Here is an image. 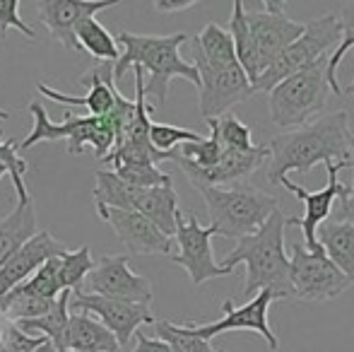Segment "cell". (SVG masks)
<instances>
[{
	"instance_id": "obj_1",
	"label": "cell",
	"mask_w": 354,
	"mask_h": 352,
	"mask_svg": "<svg viewBox=\"0 0 354 352\" xmlns=\"http://www.w3.org/2000/svg\"><path fill=\"white\" fill-rule=\"evenodd\" d=\"M350 111H333L308 121L306 126L280 133L268 142L270 165L268 178L280 183L289 172L308 174L316 165L350 162Z\"/></svg>"
},
{
	"instance_id": "obj_2",
	"label": "cell",
	"mask_w": 354,
	"mask_h": 352,
	"mask_svg": "<svg viewBox=\"0 0 354 352\" xmlns=\"http://www.w3.org/2000/svg\"><path fill=\"white\" fill-rule=\"evenodd\" d=\"M116 41L123 46V51L121 58L113 63V85H118L128 71L140 68L142 73H149L145 80V97H154L157 104H167L169 82L174 77H183L201 87L196 66L181 58V46L188 41V34L149 37V34L121 32Z\"/></svg>"
},
{
	"instance_id": "obj_3",
	"label": "cell",
	"mask_w": 354,
	"mask_h": 352,
	"mask_svg": "<svg viewBox=\"0 0 354 352\" xmlns=\"http://www.w3.org/2000/svg\"><path fill=\"white\" fill-rule=\"evenodd\" d=\"M292 225V217H284L275 210L268 222L251 237H243L236 241L232 254L222 259V268L234 270V266H246V282L243 295L253 297L261 290H270L277 299L292 297L289 285V259L284 254V230Z\"/></svg>"
},
{
	"instance_id": "obj_4",
	"label": "cell",
	"mask_w": 354,
	"mask_h": 352,
	"mask_svg": "<svg viewBox=\"0 0 354 352\" xmlns=\"http://www.w3.org/2000/svg\"><path fill=\"white\" fill-rule=\"evenodd\" d=\"M203 196L210 215V227L217 237L243 239L261 230L268 217L280 210L275 196L251 186V183H232V186H203L196 188Z\"/></svg>"
},
{
	"instance_id": "obj_5",
	"label": "cell",
	"mask_w": 354,
	"mask_h": 352,
	"mask_svg": "<svg viewBox=\"0 0 354 352\" xmlns=\"http://www.w3.org/2000/svg\"><path fill=\"white\" fill-rule=\"evenodd\" d=\"M328 56L289 75L268 92L270 121L277 128H301L328 104Z\"/></svg>"
},
{
	"instance_id": "obj_6",
	"label": "cell",
	"mask_w": 354,
	"mask_h": 352,
	"mask_svg": "<svg viewBox=\"0 0 354 352\" xmlns=\"http://www.w3.org/2000/svg\"><path fill=\"white\" fill-rule=\"evenodd\" d=\"M29 111H32V131H29L27 140L22 142L19 150H29L32 145L39 142H56V140H68V155H82L84 147H94V155L97 160H104L109 152L113 150V142H116V133L109 126L106 118L97 116H75L73 111L66 113V121L53 123L48 118V111L39 102L29 104Z\"/></svg>"
},
{
	"instance_id": "obj_7",
	"label": "cell",
	"mask_w": 354,
	"mask_h": 352,
	"mask_svg": "<svg viewBox=\"0 0 354 352\" xmlns=\"http://www.w3.org/2000/svg\"><path fill=\"white\" fill-rule=\"evenodd\" d=\"M342 39V27L335 12L321 15V17L311 19L304 24V32L297 41H292L287 48L261 73L256 82H253V94L256 92H270L275 85H280L282 80H287L289 75L304 71L311 63H316L318 58L330 56L333 46L340 44Z\"/></svg>"
},
{
	"instance_id": "obj_8",
	"label": "cell",
	"mask_w": 354,
	"mask_h": 352,
	"mask_svg": "<svg viewBox=\"0 0 354 352\" xmlns=\"http://www.w3.org/2000/svg\"><path fill=\"white\" fill-rule=\"evenodd\" d=\"M289 285L292 297L304 302H330L350 290L354 282L337 270L323 249L308 251L304 244H294L289 256Z\"/></svg>"
},
{
	"instance_id": "obj_9",
	"label": "cell",
	"mask_w": 354,
	"mask_h": 352,
	"mask_svg": "<svg viewBox=\"0 0 354 352\" xmlns=\"http://www.w3.org/2000/svg\"><path fill=\"white\" fill-rule=\"evenodd\" d=\"M212 237H217V232L212 227H203L198 222L196 212H181L176 215V239L178 244V254L171 256V261L176 266H181L183 270L191 275L193 285H205L207 280L214 277H224L232 275L234 270L222 268L214 261L212 256Z\"/></svg>"
},
{
	"instance_id": "obj_10",
	"label": "cell",
	"mask_w": 354,
	"mask_h": 352,
	"mask_svg": "<svg viewBox=\"0 0 354 352\" xmlns=\"http://www.w3.org/2000/svg\"><path fill=\"white\" fill-rule=\"evenodd\" d=\"M193 66H196L198 77H201L198 106H201L205 121L219 118L232 106L253 97V87L239 63H234V66H210L198 53H193Z\"/></svg>"
},
{
	"instance_id": "obj_11",
	"label": "cell",
	"mask_w": 354,
	"mask_h": 352,
	"mask_svg": "<svg viewBox=\"0 0 354 352\" xmlns=\"http://www.w3.org/2000/svg\"><path fill=\"white\" fill-rule=\"evenodd\" d=\"M243 12H246L248 32H251V39L256 44L263 71L280 56L289 44L297 41L304 32V24L294 22L284 12V5L277 3V0H266V3H258L253 8L243 5Z\"/></svg>"
},
{
	"instance_id": "obj_12",
	"label": "cell",
	"mask_w": 354,
	"mask_h": 352,
	"mask_svg": "<svg viewBox=\"0 0 354 352\" xmlns=\"http://www.w3.org/2000/svg\"><path fill=\"white\" fill-rule=\"evenodd\" d=\"M71 311H82V314L97 316V321L106 331H111L113 338L121 348L131 343V338L138 333L142 324H154V316L149 314L147 304H136V302H118L106 299V297L89 295V292H71Z\"/></svg>"
},
{
	"instance_id": "obj_13",
	"label": "cell",
	"mask_w": 354,
	"mask_h": 352,
	"mask_svg": "<svg viewBox=\"0 0 354 352\" xmlns=\"http://www.w3.org/2000/svg\"><path fill=\"white\" fill-rule=\"evenodd\" d=\"M89 295L106 297V299L118 302H136V304H147L152 302V285L147 277L138 275L128 266V256L109 254L94 261L92 272L87 275Z\"/></svg>"
},
{
	"instance_id": "obj_14",
	"label": "cell",
	"mask_w": 354,
	"mask_h": 352,
	"mask_svg": "<svg viewBox=\"0 0 354 352\" xmlns=\"http://www.w3.org/2000/svg\"><path fill=\"white\" fill-rule=\"evenodd\" d=\"M275 302V295L270 290H261L258 295L251 297V302L243 306H234L232 299L222 302V311L224 316L219 321L212 324H201V326H191L193 333L203 340H212L219 333H232V331H253V333L263 335L268 343L270 352H275L280 348V340L272 333L270 324H268V309Z\"/></svg>"
},
{
	"instance_id": "obj_15",
	"label": "cell",
	"mask_w": 354,
	"mask_h": 352,
	"mask_svg": "<svg viewBox=\"0 0 354 352\" xmlns=\"http://www.w3.org/2000/svg\"><path fill=\"white\" fill-rule=\"evenodd\" d=\"M340 169H350V162H326V172H328V186L321 191H306V186H299L292 178H284L280 186L287 188L292 196H297L304 203V220L292 217V225H299L304 232V246L308 251H321V244L316 241V230L323 225L326 220H330L333 215V203L335 198H340V193L345 191V183L337 178Z\"/></svg>"
},
{
	"instance_id": "obj_16",
	"label": "cell",
	"mask_w": 354,
	"mask_h": 352,
	"mask_svg": "<svg viewBox=\"0 0 354 352\" xmlns=\"http://www.w3.org/2000/svg\"><path fill=\"white\" fill-rule=\"evenodd\" d=\"M97 215L116 232L118 241L131 256H169L174 239L157 230L145 215L136 210H116V207L97 205Z\"/></svg>"
},
{
	"instance_id": "obj_17",
	"label": "cell",
	"mask_w": 354,
	"mask_h": 352,
	"mask_svg": "<svg viewBox=\"0 0 354 352\" xmlns=\"http://www.w3.org/2000/svg\"><path fill=\"white\" fill-rule=\"evenodd\" d=\"M224 150V147H222ZM270 157L268 145H256L248 152H236V150H224L219 162L212 169H196L193 165L183 162L176 152L171 150V162H176L181 167V172L186 174L188 181L193 183V188L203 186H232V183H241L243 178L256 174L266 160Z\"/></svg>"
},
{
	"instance_id": "obj_18",
	"label": "cell",
	"mask_w": 354,
	"mask_h": 352,
	"mask_svg": "<svg viewBox=\"0 0 354 352\" xmlns=\"http://www.w3.org/2000/svg\"><path fill=\"white\" fill-rule=\"evenodd\" d=\"M116 5V0H41L37 3L39 19L46 24L53 41H58L68 51H80L75 27L82 19L94 17L102 10Z\"/></svg>"
},
{
	"instance_id": "obj_19",
	"label": "cell",
	"mask_w": 354,
	"mask_h": 352,
	"mask_svg": "<svg viewBox=\"0 0 354 352\" xmlns=\"http://www.w3.org/2000/svg\"><path fill=\"white\" fill-rule=\"evenodd\" d=\"M66 246L46 230H39L27 244H22L3 266H0V297L8 295L12 287L22 285L24 280L34 275L46 261L61 259L66 254Z\"/></svg>"
},
{
	"instance_id": "obj_20",
	"label": "cell",
	"mask_w": 354,
	"mask_h": 352,
	"mask_svg": "<svg viewBox=\"0 0 354 352\" xmlns=\"http://www.w3.org/2000/svg\"><path fill=\"white\" fill-rule=\"evenodd\" d=\"M82 85L89 87L87 94L82 97H73V94H63L58 89L39 82L37 89L44 97L53 99L58 104H66V106H84L89 111V116H106L113 109V99H116V85H113V63H102V66L92 68L87 77H82Z\"/></svg>"
},
{
	"instance_id": "obj_21",
	"label": "cell",
	"mask_w": 354,
	"mask_h": 352,
	"mask_svg": "<svg viewBox=\"0 0 354 352\" xmlns=\"http://www.w3.org/2000/svg\"><path fill=\"white\" fill-rule=\"evenodd\" d=\"M68 352H121V345L94 316L82 311H71L66 328Z\"/></svg>"
},
{
	"instance_id": "obj_22",
	"label": "cell",
	"mask_w": 354,
	"mask_h": 352,
	"mask_svg": "<svg viewBox=\"0 0 354 352\" xmlns=\"http://www.w3.org/2000/svg\"><path fill=\"white\" fill-rule=\"evenodd\" d=\"M178 196L174 191V183L167 186L142 188L136 203V212L147 217L162 234L171 237L176 234V215H178Z\"/></svg>"
},
{
	"instance_id": "obj_23",
	"label": "cell",
	"mask_w": 354,
	"mask_h": 352,
	"mask_svg": "<svg viewBox=\"0 0 354 352\" xmlns=\"http://www.w3.org/2000/svg\"><path fill=\"white\" fill-rule=\"evenodd\" d=\"M316 241L323 254L337 266V270L354 282V225L352 222L326 220L316 230Z\"/></svg>"
},
{
	"instance_id": "obj_24",
	"label": "cell",
	"mask_w": 354,
	"mask_h": 352,
	"mask_svg": "<svg viewBox=\"0 0 354 352\" xmlns=\"http://www.w3.org/2000/svg\"><path fill=\"white\" fill-rule=\"evenodd\" d=\"M37 232H39V225H37L34 201L32 198H29L27 203L17 201L12 212L0 220V266H3L19 246L27 244Z\"/></svg>"
},
{
	"instance_id": "obj_25",
	"label": "cell",
	"mask_w": 354,
	"mask_h": 352,
	"mask_svg": "<svg viewBox=\"0 0 354 352\" xmlns=\"http://www.w3.org/2000/svg\"><path fill=\"white\" fill-rule=\"evenodd\" d=\"M68 319H71V292H61L56 302L51 304L48 314L39 316V319L17 321V328L29 335H44L51 343L53 352H68L66 350V328Z\"/></svg>"
},
{
	"instance_id": "obj_26",
	"label": "cell",
	"mask_w": 354,
	"mask_h": 352,
	"mask_svg": "<svg viewBox=\"0 0 354 352\" xmlns=\"http://www.w3.org/2000/svg\"><path fill=\"white\" fill-rule=\"evenodd\" d=\"M229 37H232V44H234V53H236V61L241 66V71L246 73L248 82H253L261 77L263 73V63L258 58V51H256V44L251 39V32H248V22H246V12H243V3L236 0L234 3V12H232V19H229Z\"/></svg>"
},
{
	"instance_id": "obj_27",
	"label": "cell",
	"mask_w": 354,
	"mask_h": 352,
	"mask_svg": "<svg viewBox=\"0 0 354 352\" xmlns=\"http://www.w3.org/2000/svg\"><path fill=\"white\" fill-rule=\"evenodd\" d=\"M75 39L82 51H87L92 58H99L104 63H116L121 58V48L113 34L99 22L97 17H87L75 27Z\"/></svg>"
},
{
	"instance_id": "obj_28",
	"label": "cell",
	"mask_w": 354,
	"mask_h": 352,
	"mask_svg": "<svg viewBox=\"0 0 354 352\" xmlns=\"http://www.w3.org/2000/svg\"><path fill=\"white\" fill-rule=\"evenodd\" d=\"M191 46L193 53H198L210 66H234V63H239L229 32L214 22L205 24L203 32L196 39H191Z\"/></svg>"
},
{
	"instance_id": "obj_29",
	"label": "cell",
	"mask_w": 354,
	"mask_h": 352,
	"mask_svg": "<svg viewBox=\"0 0 354 352\" xmlns=\"http://www.w3.org/2000/svg\"><path fill=\"white\" fill-rule=\"evenodd\" d=\"M94 181H97V186H94V203L97 205L116 207V210H136L138 196L142 188L128 186L109 169H97Z\"/></svg>"
},
{
	"instance_id": "obj_30",
	"label": "cell",
	"mask_w": 354,
	"mask_h": 352,
	"mask_svg": "<svg viewBox=\"0 0 354 352\" xmlns=\"http://www.w3.org/2000/svg\"><path fill=\"white\" fill-rule=\"evenodd\" d=\"M56 299H41V297H34L22 292L19 287H12L8 295L3 297V304H0V316L12 324L17 321H29V319H39V316L48 314L51 304Z\"/></svg>"
},
{
	"instance_id": "obj_31",
	"label": "cell",
	"mask_w": 354,
	"mask_h": 352,
	"mask_svg": "<svg viewBox=\"0 0 354 352\" xmlns=\"http://www.w3.org/2000/svg\"><path fill=\"white\" fill-rule=\"evenodd\" d=\"M154 333H157V340L169 345L171 352H214L210 340H203L193 333L191 324L188 326H176L171 321H157L152 324Z\"/></svg>"
},
{
	"instance_id": "obj_32",
	"label": "cell",
	"mask_w": 354,
	"mask_h": 352,
	"mask_svg": "<svg viewBox=\"0 0 354 352\" xmlns=\"http://www.w3.org/2000/svg\"><path fill=\"white\" fill-rule=\"evenodd\" d=\"M214 121V131H217L219 145L224 150H236V152H248L253 150V131L246 126L243 121H239L236 113L227 111L219 118H212Z\"/></svg>"
},
{
	"instance_id": "obj_33",
	"label": "cell",
	"mask_w": 354,
	"mask_h": 352,
	"mask_svg": "<svg viewBox=\"0 0 354 352\" xmlns=\"http://www.w3.org/2000/svg\"><path fill=\"white\" fill-rule=\"evenodd\" d=\"M61 263V285L68 292H77L82 287V282L87 280V275L94 268V259L89 246H80L77 251H66L58 259Z\"/></svg>"
},
{
	"instance_id": "obj_34",
	"label": "cell",
	"mask_w": 354,
	"mask_h": 352,
	"mask_svg": "<svg viewBox=\"0 0 354 352\" xmlns=\"http://www.w3.org/2000/svg\"><path fill=\"white\" fill-rule=\"evenodd\" d=\"M17 287L22 292H27V295L41 297V299H56L61 292H66L61 285V263H58V259L46 261L29 280H24Z\"/></svg>"
},
{
	"instance_id": "obj_35",
	"label": "cell",
	"mask_w": 354,
	"mask_h": 352,
	"mask_svg": "<svg viewBox=\"0 0 354 352\" xmlns=\"http://www.w3.org/2000/svg\"><path fill=\"white\" fill-rule=\"evenodd\" d=\"M205 136L191 131V128H178L169 126V123H149V145L157 152H171L176 147L186 145V142H198Z\"/></svg>"
},
{
	"instance_id": "obj_36",
	"label": "cell",
	"mask_w": 354,
	"mask_h": 352,
	"mask_svg": "<svg viewBox=\"0 0 354 352\" xmlns=\"http://www.w3.org/2000/svg\"><path fill=\"white\" fill-rule=\"evenodd\" d=\"M0 165H3L5 172L12 176V186H15V193H17V201L27 203L29 198H32L27 191V183H24V174L29 172V165H27V160L19 155L17 140L0 142Z\"/></svg>"
},
{
	"instance_id": "obj_37",
	"label": "cell",
	"mask_w": 354,
	"mask_h": 352,
	"mask_svg": "<svg viewBox=\"0 0 354 352\" xmlns=\"http://www.w3.org/2000/svg\"><path fill=\"white\" fill-rule=\"evenodd\" d=\"M113 174L133 188H154L171 183V176L154 165H118L113 167Z\"/></svg>"
},
{
	"instance_id": "obj_38",
	"label": "cell",
	"mask_w": 354,
	"mask_h": 352,
	"mask_svg": "<svg viewBox=\"0 0 354 352\" xmlns=\"http://www.w3.org/2000/svg\"><path fill=\"white\" fill-rule=\"evenodd\" d=\"M10 27L19 29L29 41L37 39V32L19 17V0H0V41H5Z\"/></svg>"
},
{
	"instance_id": "obj_39",
	"label": "cell",
	"mask_w": 354,
	"mask_h": 352,
	"mask_svg": "<svg viewBox=\"0 0 354 352\" xmlns=\"http://www.w3.org/2000/svg\"><path fill=\"white\" fill-rule=\"evenodd\" d=\"M350 150L354 152V136H350ZM350 167L354 169V160H350ZM333 220L352 222L354 225V181H352V186H345V191L340 193V207H337Z\"/></svg>"
},
{
	"instance_id": "obj_40",
	"label": "cell",
	"mask_w": 354,
	"mask_h": 352,
	"mask_svg": "<svg viewBox=\"0 0 354 352\" xmlns=\"http://www.w3.org/2000/svg\"><path fill=\"white\" fill-rule=\"evenodd\" d=\"M133 352H171V350H169L167 343H162V340H157V338H147V335L138 331L136 333V350Z\"/></svg>"
},
{
	"instance_id": "obj_41",
	"label": "cell",
	"mask_w": 354,
	"mask_h": 352,
	"mask_svg": "<svg viewBox=\"0 0 354 352\" xmlns=\"http://www.w3.org/2000/svg\"><path fill=\"white\" fill-rule=\"evenodd\" d=\"M196 5H198L196 0H157V3H154V10L171 15V12H183V10H191V8H196Z\"/></svg>"
},
{
	"instance_id": "obj_42",
	"label": "cell",
	"mask_w": 354,
	"mask_h": 352,
	"mask_svg": "<svg viewBox=\"0 0 354 352\" xmlns=\"http://www.w3.org/2000/svg\"><path fill=\"white\" fill-rule=\"evenodd\" d=\"M352 53H354V48H352ZM342 97H354V80L347 87H342ZM352 136H354V131H352Z\"/></svg>"
},
{
	"instance_id": "obj_43",
	"label": "cell",
	"mask_w": 354,
	"mask_h": 352,
	"mask_svg": "<svg viewBox=\"0 0 354 352\" xmlns=\"http://www.w3.org/2000/svg\"><path fill=\"white\" fill-rule=\"evenodd\" d=\"M12 113H10V109H0V118H10Z\"/></svg>"
},
{
	"instance_id": "obj_44",
	"label": "cell",
	"mask_w": 354,
	"mask_h": 352,
	"mask_svg": "<svg viewBox=\"0 0 354 352\" xmlns=\"http://www.w3.org/2000/svg\"><path fill=\"white\" fill-rule=\"evenodd\" d=\"M3 174H5V167H3V165H0V178H3Z\"/></svg>"
},
{
	"instance_id": "obj_45",
	"label": "cell",
	"mask_w": 354,
	"mask_h": 352,
	"mask_svg": "<svg viewBox=\"0 0 354 352\" xmlns=\"http://www.w3.org/2000/svg\"><path fill=\"white\" fill-rule=\"evenodd\" d=\"M214 352H224V350H214Z\"/></svg>"
}]
</instances>
